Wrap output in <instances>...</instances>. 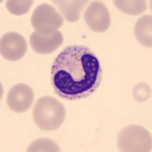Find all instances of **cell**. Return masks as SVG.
Listing matches in <instances>:
<instances>
[{
	"instance_id": "6da1fadb",
	"label": "cell",
	"mask_w": 152,
	"mask_h": 152,
	"mask_svg": "<svg viewBox=\"0 0 152 152\" xmlns=\"http://www.w3.org/2000/svg\"><path fill=\"white\" fill-rule=\"evenodd\" d=\"M102 75L98 57L90 48L83 45L69 46L53 62L51 84L61 98L78 100L97 90Z\"/></svg>"
},
{
	"instance_id": "7a4b0ae2",
	"label": "cell",
	"mask_w": 152,
	"mask_h": 152,
	"mask_svg": "<svg viewBox=\"0 0 152 152\" xmlns=\"http://www.w3.org/2000/svg\"><path fill=\"white\" fill-rule=\"evenodd\" d=\"M66 110L59 100L50 96L38 99L34 106V122L43 131L59 129L66 119Z\"/></svg>"
},
{
	"instance_id": "3957f363",
	"label": "cell",
	"mask_w": 152,
	"mask_h": 152,
	"mask_svg": "<svg viewBox=\"0 0 152 152\" xmlns=\"http://www.w3.org/2000/svg\"><path fill=\"white\" fill-rule=\"evenodd\" d=\"M151 135L142 126L131 125L120 131L117 147L120 151H151Z\"/></svg>"
},
{
	"instance_id": "277c9868",
	"label": "cell",
	"mask_w": 152,
	"mask_h": 152,
	"mask_svg": "<svg viewBox=\"0 0 152 152\" xmlns=\"http://www.w3.org/2000/svg\"><path fill=\"white\" fill-rule=\"evenodd\" d=\"M64 19L49 4L39 5L34 11L31 24L35 31L42 34H51L62 27Z\"/></svg>"
},
{
	"instance_id": "5b68a950",
	"label": "cell",
	"mask_w": 152,
	"mask_h": 152,
	"mask_svg": "<svg viewBox=\"0 0 152 152\" xmlns=\"http://www.w3.org/2000/svg\"><path fill=\"white\" fill-rule=\"evenodd\" d=\"M84 18L88 28L95 32H104L110 26V15L101 1L90 3L84 12Z\"/></svg>"
},
{
	"instance_id": "8992f818",
	"label": "cell",
	"mask_w": 152,
	"mask_h": 152,
	"mask_svg": "<svg viewBox=\"0 0 152 152\" xmlns=\"http://www.w3.org/2000/svg\"><path fill=\"white\" fill-rule=\"evenodd\" d=\"M26 40L16 32H9L1 37L0 53L4 59L15 62L23 58L27 52Z\"/></svg>"
},
{
	"instance_id": "52a82bcc",
	"label": "cell",
	"mask_w": 152,
	"mask_h": 152,
	"mask_svg": "<svg viewBox=\"0 0 152 152\" xmlns=\"http://www.w3.org/2000/svg\"><path fill=\"white\" fill-rule=\"evenodd\" d=\"M34 94L33 89L26 84H17L7 94L6 103L9 109L15 113H24L32 106Z\"/></svg>"
},
{
	"instance_id": "ba28073f",
	"label": "cell",
	"mask_w": 152,
	"mask_h": 152,
	"mask_svg": "<svg viewBox=\"0 0 152 152\" xmlns=\"http://www.w3.org/2000/svg\"><path fill=\"white\" fill-rule=\"evenodd\" d=\"M63 43V36L57 31L51 34H42L34 31L30 37V45L39 54H50L55 52Z\"/></svg>"
},
{
	"instance_id": "9c48e42d",
	"label": "cell",
	"mask_w": 152,
	"mask_h": 152,
	"mask_svg": "<svg viewBox=\"0 0 152 152\" xmlns=\"http://www.w3.org/2000/svg\"><path fill=\"white\" fill-rule=\"evenodd\" d=\"M59 12L69 22H76L80 18L81 12L88 4V1L82 0H56L52 1Z\"/></svg>"
},
{
	"instance_id": "30bf717a",
	"label": "cell",
	"mask_w": 152,
	"mask_h": 152,
	"mask_svg": "<svg viewBox=\"0 0 152 152\" xmlns=\"http://www.w3.org/2000/svg\"><path fill=\"white\" fill-rule=\"evenodd\" d=\"M135 37L142 46L151 48L152 17L151 15H146L138 18L135 26Z\"/></svg>"
},
{
	"instance_id": "8fae6325",
	"label": "cell",
	"mask_w": 152,
	"mask_h": 152,
	"mask_svg": "<svg viewBox=\"0 0 152 152\" xmlns=\"http://www.w3.org/2000/svg\"><path fill=\"white\" fill-rule=\"evenodd\" d=\"M114 3L119 11L131 15L142 14L147 9V2L143 0H116L114 1Z\"/></svg>"
},
{
	"instance_id": "7c38bea8",
	"label": "cell",
	"mask_w": 152,
	"mask_h": 152,
	"mask_svg": "<svg viewBox=\"0 0 152 152\" xmlns=\"http://www.w3.org/2000/svg\"><path fill=\"white\" fill-rule=\"evenodd\" d=\"M33 3V0H8L5 5L10 13L15 15H22L29 12Z\"/></svg>"
},
{
	"instance_id": "4fadbf2b",
	"label": "cell",
	"mask_w": 152,
	"mask_h": 152,
	"mask_svg": "<svg viewBox=\"0 0 152 152\" xmlns=\"http://www.w3.org/2000/svg\"><path fill=\"white\" fill-rule=\"evenodd\" d=\"M27 151H60L59 146L48 138H40L30 145Z\"/></svg>"
},
{
	"instance_id": "5bb4252c",
	"label": "cell",
	"mask_w": 152,
	"mask_h": 152,
	"mask_svg": "<svg viewBox=\"0 0 152 152\" xmlns=\"http://www.w3.org/2000/svg\"><path fill=\"white\" fill-rule=\"evenodd\" d=\"M133 97L138 102H144L151 97V89L147 84L141 82L133 88Z\"/></svg>"
}]
</instances>
